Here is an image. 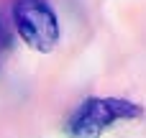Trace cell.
<instances>
[{
    "label": "cell",
    "mask_w": 146,
    "mask_h": 138,
    "mask_svg": "<svg viewBox=\"0 0 146 138\" xmlns=\"http://www.w3.org/2000/svg\"><path fill=\"white\" fill-rule=\"evenodd\" d=\"M144 115V108L126 97H87L82 100L69 120H67V136L69 138H100L108 128L123 123V120H139Z\"/></svg>",
    "instance_id": "cell-1"
},
{
    "label": "cell",
    "mask_w": 146,
    "mask_h": 138,
    "mask_svg": "<svg viewBox=\"0 0 146 138\" xmlns=\"http://www.w3.org/2000/svg\"><path fill=\"white\" fill-rule=\"evenodd\" d=\"M13 20L18 36L36 51L49 54L59 44V20L46 0H15Z\"/></svg>",
    "instance_id": "cell-2"
}]
</instances>
